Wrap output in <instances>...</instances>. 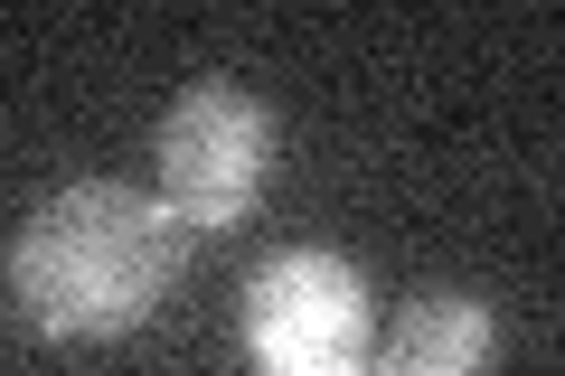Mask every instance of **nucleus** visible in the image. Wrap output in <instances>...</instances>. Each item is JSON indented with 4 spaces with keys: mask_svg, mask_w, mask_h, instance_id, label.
<instances>
[{
    "mask_svg": "<svg viewBox=\"0 0 565 376\" xmlns=\"http://www.w3.org/2000/svg\"><path fill=\"white\" fill-rule=\"evenodd\" d=\"M245 339L264 376H359L367 367V282L340 255H274L245 282Z\"/></svg>",
    "mask_w": 565,
    "mask_h": 376,
    "instance_id": "obj_3",
    "label": "nucleus"
},
{
    "mask_svg": "<svg viewBox=\"0 0 565 376\" xmlns=\"http://www.w3.org/2000/svg\"><path fill=\"white\" fill-rule=\"evenodd\" d=\"M180 217L132 179H76L10 236V301L39 339H122L180 282Z\"/></svg>",
    "mask_w": 565,
    "mask_h": 376,
    "instance_id": "obj_1",
    "label": "nucleus"
},
{
    "mask_svg": "<svg viewBox=\"0 0 565 376\" xmlns=\"http://www.w3.org/2000/svg\"><path fill=\"white\" fill-rule=\"evenodd\" d=\"M500 348V320L481 292H405L396 320L377 330V376H481Z\"/></svg>",
    "mask_w": 565,
    "mask_h": 376,
    "instance_id": "obj_4",
    "label": "nucleus"
},
{
    "mask_svg": "<svg viewBox=\"0 0 565 376\" xmlns=\"http://www.w3.org/2000/svg\"><path fill=\"white\" fill-rule=\"evenodd\" d=\"M151 160H161V207L180 217V236L236 226L245 207L264 198V170H274V114H264L245 85L207 76L161 114Z\"/></svg>",
    "mask_w": 565,
    "mask_h": 376,
    "instance_id": "obj_2",
    "label": "nucleus"
}]
</instances>
